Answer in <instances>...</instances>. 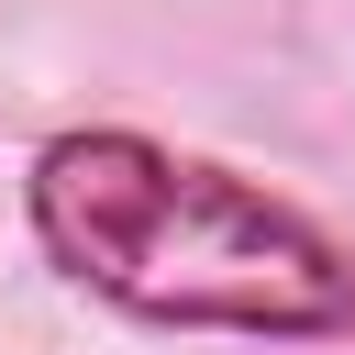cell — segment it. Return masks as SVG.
<instances>
[{
	"mask_svg": "<svg viewBox=\"0 0 355 355\" xmlns=\"http://www.w3.org/2000/svg\"><path fill=\"white\" fill-rule=\"evenodd\" d=\"M22 222H33V255L78 300L144 333H211V344L355 333V244H333L266 178L133 122L44 133L22 166Z\"/></svg>",
	"mask_w": 355,
	"mask_h": 355,
	"instance_id": "obj_1",
	"label": "cell"
}]
</instances>
